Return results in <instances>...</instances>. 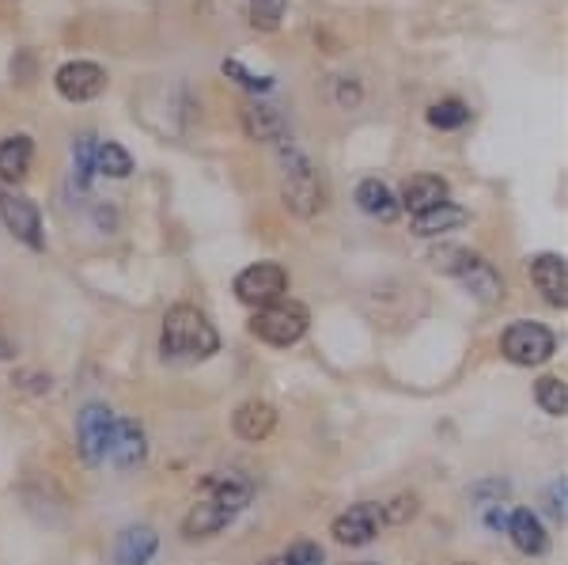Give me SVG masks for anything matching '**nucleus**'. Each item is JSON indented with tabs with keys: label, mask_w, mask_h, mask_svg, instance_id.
<instances>
[{
	"label": "nucleus",
	"mask_w": 568,
	"mask_h": 565,
	"mask_svg": "<svg viewBox=\"0 0 568 565\" xmlns=\"http://www.w3.org/2000/svg\"><path fill=\"white\" fill-rule=\"evenodd\" d=\"M34 160V141L31 133H8L0 137V186H16L27 179Z\"/></svg>",
	"instance_id": "obj_14"
},
{
	"label": "nucleus",
	"mask_w": 568,
	"mask_h": 565,
	"mask_svg": "<svg viewBox=\"0 0 568 565\" xmlns=\"http://www.w3.org/2000/svg\"><path fill=\"white\" fill-rule=\"evenodd\" d=\"M265 565H284V558H270V562H265Z\"/></svg>",
	"instance_id": "obj_35"
},
{
	"label": "nucleus",
	"mask_w": 568,
	"mask_h": 565,
	"mask_svg": "<svg viewBox=\"0 0 568 565\" xmlns=\"http://www.w3.org/2000/svg\"><path fill=\"white\" fill-rule=\"evenodd\" d=\"M240 122H243V133L251 141H262V144H281L288 141V118H284L281 107L265 103V99H246L240 107Z\"/></svg>",
	"instance_id": "obj_10"
},
{
	"label": "nucleus",
	"mask_w": 568,
	"mask_h": 565,
	"mask_svg": "<svg viewBox=\"0 0 568 565\" xmlns=\"http://www.w3.org/2000/svg\"><path fill=\"white\" fill-rule=\"evenodd\" d=\"M546 508H549V516H554V521H561V524H565V478H561V482H554V486H549Z\"/></svg>",
	"instance_id": "obj_33"
},
{
	"label": "nucleus",
	"mask_w": 568,
	"mask_h": 565,
	"mask_svg": "<svg viewBox=\"0 0 568 565\" xmlns=\"http://www.w3.org/2000/svg\"><path fill=\"white\" fill-rule=\"evenodd\" d=\"M110 77L99 61H88V58H72L65 65H58L53 72V88L65 103H91L106 91Z\"/></svg>",
	"instance_id": "obj_8"
},
{
	"label": "nucleus",
	"mask_w": 568,
	"mask_h": 565,
	"mask_svg": "<svg viewBox=\"0 0 568 565\" xmlns=\"http://www.w3.org/2000/svg\"><path fill=\"white\" fill-rule=\"evenodd\" d=\"M433 266L439 273H452L455 281L470 293L478 304H500L504 300V278L497 273L485 254L459 248V243H444V248L433 251Z\"/></svg>",
	"instance_id": "obj_2"
},
{
	"label": "nucleus",
	"mask_w": 568,
	"mask_h": 565,
	"mask_svg": "<svg viewBox=\"0 0 568 565\" xmlns=\"http://www.w3.org/2000/svg\"><path fill=\"white\" fill-rule=\"evenodd\" d=\"M273 425H277V410L270 403H262V398H251V403H243L232 414V430L240 433L243 441H265V436L273 433Z\"/></svg>",
	"instance_id": "obj_19"
},
{
	"label": "nucleus",
	"mask_w": 568,
	"mask_h": 565,
	"mask_svg": "<svg viewBox=\"0 0 568 565\" xmlns=\"http://www.w3.org/2000/svg\"><path fill=\"white\" fill-rule=\"evenodd\" d=\"M508 535H511V543H516L519 551L530 554V558H538V554L549 551L546 527H542V521H538L535 513H530V508H516V513L508 516Z\"/></svg>",
	"instance_id": "obj_21"
},
{
	"label": "nucleus",
	"mask_w": 568,
	"mask_h": 565,
	"mask_svg": "<svg viewBox=\"0 0 568 565\" xmlns=\"http://www.w3.org/2000/svg\"><path fill=\"white\" fill-rule=\"evenodd\" d=\"M356 209H361L364 216H372V221H383V224H394L402 213L398 198H394V190L387 186L383 179H361L356 182Z\"/></svg>",
	"instance_id": "obj_15"
},
{
	"label": "nucleus",
	"mask_w": 568,
	"mask_h": 565,
	"mask_svg": "<svg viewBox=\"0 0 568 565\" xmlns=\"http://www.w3.org/2000/svg\"><path fill=\"white\" fill-rule=\"evenodd\" d=\"M95 175L130 179L133 175V157L118 141H99L95 144Z\"/></svg>",
	"instance_id": "obj_25"
},
{
	"label": "nucleus",
	"mask_w": 568,
	"mask_h": 565,
	"mask_svg": "<svg viewBox=\"0 0 568 565\" xmlns=\"http://www.w3.org/2000/svg\"><path fill=\"white\" fill-rule=\"evenodd\" d=\"M110 425H114V414H110V406H103V403H88L84 410H80V417H77V436H80V455H84L88 463H99V460H103Z\"/></svg>",
	"instance_id": "obj_13"
},
{
	"label": "nucleus",
	"mask_w": 568,
	"mask_h": 565,
	"mask_svg": "<svg viewBox=\"0 0 568 565\" xmlns=\"http://www.w3.org/2000/svg\"><path fill=\"white\" fill-rule=\"evenodd\" d=\"M535 398H538V406H542L549 417H565L568 414V387H565V380L542 376L535 384Z\"/></svg>",
	"instance_id": "obj_26"
},
{
	"label": "nucleus",
	"mask_w": 568,
	"mask_h": 565,
	"mask_svg": "<svg viewBox=\"0 0 568 565\" xmlns=\"http://www.w3.org/2000/svg\"><path fill=\"white\" fill-rule=\"evenodd\" d=\"M470 494H474V501H481V505L489 508V505H500V501L511 494V486H508V482H500V478H493V482H478Z\"/></svg>",
	"instance_id": "obj_31"
},
{
	"label": "nucleus",
	"mask_w": 568,
	"mask_h": 565,
	"mask_svg": "<svg viewBox=\"0 0 568 565\" xmlns=\"http://www.w3.org/2000/svg\"><path fill=\"white\" fill-rule=\"evenodd\" d=\"M277 149H281L277 157H281V198H284V205H288L296 216H315L318 209L326 205L323 179H318L315 163H311L292 141H281Z\"/></svg>",
	"instance_id": "obj_3"
},
{
	"label": "nucleus",
	"mask_w": 568,
	"mask_h": 565,
	"mask_svg": "<svg viewBox=\"0 0 568 565\" xmlns=\"http://www.w3.org/2000/svg\"><path fill=\"white\" fill-rule=\"evenodd\" d=\"M379 516H383L387 524H406V521H414V516H417V497H414V494L394 497L390 505H379Z\"/></svg>",
	"instance_id": "obj_30"
},
{
	"label": "nucleus",
	"mask_w": 568,
	"mask_h": 565,
	"mask_svg": "<svg viewBox=\"0 0 568 565\" xmlns=\"http://www.w3.org/2000/svg\"><path fill=\"white\" fill-rule=\"evenodd\" d=\"M554 350H557L554 331L542 323H530V319H519V323H511L508 331L500 334V353L511 364H519V369L546 364L549 357H554Z\"/></svg>",
	"instance_id": "obj_5"
},
{
	"label": "nucleus",
	"mask_w": 568,
	"mask_h": 565,
	"mask_svg": "<svg viewBox=\"0 0 568 565\" xmlns=\"http://www.w3.org/2000/svg\"><path fill=\"white\" fill-rule=\"evenodd\" d=\"M452 198V186H447V179L439 175H409L406 182H402V198L398 205L409 209V213H425V209H433L439 202H447Z\"/></svg>",
	"instance_id": "obj_17"
},
{
	"label": "nucleus",
	"mask_w": 568,
	"mask_h": 565,
	"mask_svg": "<svg viewBox=\"0 0 568 565\" xmlns=\"http://www.w3.org/2000/svg\"><path fill=\"white\" fill-rule=\"evenodd\" d=\"M201 490H205L209 497L224 501L227 508H235V513H243L246 505H251L254 497V482L240 475V471H227V475H209L201 482Z\"/></svg>",
	"instance_id": "obj_20"
},
{
	"label": "nucleus",
	"mask_w": 568,
	"mask_h": 565,
	"mask_svg": "<svg viewBox=\"0 0 568 565\" xmlns=\"http://www.w3.org/2000/svg\"><path fill=\"white\" fill-rule=\"evenodd\" d=\"M0 224L31 251L45 248V232H42V213L39 205L31 202L27 194H20L16 186H0Z\"/></svg>",
	"instance_id": "obj_7"
},
{
	"label": "nucleus",
	"mask_w": 568,
	"mask_h": 565,
	"mask_svg": "<svg viewBox=\"0 0 568 565\" xmlns=\"http://www.w3.org/2000/svg\"><path fill=\"white\" fill-rule=\"evenodd\" d=\"M527 270H530V281H535V289L542 293V300L549 307L568 304V262H565V254L542 251L527 262Z\"/></svg>",
	"instance_id": "obj_11"
},
{
	"label": "nucleus",
	"mask_w": 568,
	"mask_h": 565,
	"mask_svg": "<svg viewBox=\"0 0 568 565\" xmlns=\"http://www.w3.org/2000/svg\"><path fill=\"white\" fill-rule=\"evenodd\" d=\"M311 312L300 300H277L270 307H258L251 319V334L265 345H296L307 334Z\"/></svg>",
	"instance_id": "obj_4"
},
{
	"label": "nucleus",
	"mask_w": 568,
	"mask_h": 565,
	"mask_svg": "<svg viewBox=\"0 0 568 565\" xmlns=\"http://www.w3.org/2000/svg\"><path fill=\"white\" fill-rule=\"evenodd\" d=\"M466 221H470V213L447 198V202H439L414 216V235H420V240H436V235L452 232V228H463Z\"/></svg>",
	"instance_id": "obj_18"
},
{
	"label": "nucleus",
	"mask_w": 568,
	"mask_h": 565,
	"mask_svg": "<svg viewBox=\"0 0 568 565\" xmlns=\"http://www.w3.org/2000/svg\"><path fill=\"white\" fill-rule=\"evenodd\" d=\"M284 12H288V0H251V27L262 34L281 31Z\"/></svg>",
	"instance_id": "obj_27"
},
{
	"label": "nucleus",
	"mask_w": 568,
	"mask_h": 565,
	"mask_svg": "<svg viewBox=\"0 0 568 565\" xmlns=\"http://www.w3.org/2000/svg\"><path fill=\"white\" fill-rule=\"evenodd\" d=\"M220 72H224L227 80H235V84H240L246 95H254V99L270 95V91L277 88V77H270V72L246 69L240 58H224V61H220Z\"/></svg>",
	"instance_id": "obj_24"
},
{
	"label": "nucleus",
	"mask_w": 568,
	"mask_h": 565,
	"mask_svg": "<svg viewBox=\"0 0 568 565\" xmlns=\"http://www.w3.org/2000/svg\"><path fill=\"white\" fill-rule=\"evenodd\" d=\"M220 350V334L209 323L205 312H197L194 304H175L163 315V334H160V353L168 361L190 364V361H209Z\"/></svg>",
	"instance_id": "obj_1"
},
{
	"label": "nucleus",
	"mask_w": 568,
	"mask_h": 565,
	"mask_svg": "<svg viewBox=\"0 0 568 565\" xmlns=\"http://www.w3.org/2000/svg\"><path fill=\"white\" fill-rule=\"evenodd\" d=\"M235 508H227L224 501H216V497H205L201 505L190 508V516L182 521V532H186V539H209V535H216V532H224L227 524L235 521Z\"/></svg>",
	"instance_id": "obj_16"
},
{
	"label": "nucleus",
	"mask_w": 568,
	"mask_h": 565,
	"mask_svg": "<svg viewBox=\"0 0 568 565\" xmlns=\"http://www.w3.org/2000/svg\"><path fill=\"white\" fill-rule=\"evenodd\" d=\"M235 300L246 307H270L284 300L288 293V270L281 266V262H254V266H246L235 273Z\"/></svg>",
	"instance_id": "obj_6"
},
{
	"label": "nucleus",
	"mask_w": 568,
	"mask_h": 565,
	"mask_svg": "<svg viewBox=\"0 0 568 565\" xmlns=\"http://www.w3.org/2000/svg\"><path fill=\"white\" fill-rule=\"evenodd\" d=\"M144 455H149V436H144V425L133 422V417H114L106 433V448H103V460H110L114 467L130 471V467H141Z\"/></svg>",
	"instance_id": "obj_9"
},
{
	"label": "nucleus",
	"mask_w": 568,
	"mask_h": 565,
	"mask_svg": "<svg viewBox=\"0 0 568 565\" xmlns=\"http://www.w3.org/2000/svg\"><path fill=\"white\" fill-rule=\"evenodd\" d=\"M356 565H375V562H356Z\"/></svg>",
	"instance_id": "obj_36"
},
{
	"label": "nucleus",
	"mask_w": 568,
	"mask_h": 565,
	"mask_svg": "<svg viewBox=\"0 0 568 565\" xmlns=\"http://www.w3.org/2000/svg\"><path fill=\"white\" fill-rule=\"evenodd\" d=\"M281 558H284V565H323L326 554H323V546H318V543L300 539V543H292Z\"/></svg>",
	"instance_id": "obj_29"
},
{
	"label": "nucleus",
	"mask_w": 568,
	"mask_h": 565,
	"mask_svg": "<svg viewBox=\"0 0 568 565\" xmlns=\"http://www.w3.org/2000/svg\"><path fill=\"white\" fill-rule=\"evenodd\" d=\"M485 524H489L493 532H508V516L500 513V505H489V513H485Z\"/></svg>",
	"instance_id": "obj_34"
},
{
	"label": "nucleus",
	"mask_w": 568,
	"mask_h": 565,
	"mask_svg": "<svg viewBox=\"0 0 568 565\" xmlns=\"http://www.w3.org/2000/svg\"><path fill=\"white\" fill-rule=\"evenodd\" d=\"M95 144L99 141L91 133H80L77 141H72V160H77V171H72V175H77L80 190H88L91 175H95Z\"/></svg>",
	"instance_id": "obj_28"
},
{
	"label": "nucleus",
	"mask_w": 568,
	"mask_h": 565,
	"mask_svg": "<svg viewBox=\"0 0 568 565\" xmlns=\"http://www.w3.org/2000/svg\"><path fill=\"white\" fill-rule=\"evenodd\" d=\"M155 546H160V535L152 532V527H125L122 535H118V546H114V558L118 565H149Z\"/></svg>",
	"instance_id": "obj_22"
},
{
	"label": "nucleus",
	"mask_w": 568,
	"mask_h": 565,
	"mask_svg": "<svg viewBox=\"0 0 568 565\" xmlns=\"http://www.w3.org/2000/svg\"><path fill=\"white\" fill-rule=\"evenodd\" d=\"M334 99H337V107H356L364 99L361 80H356V77H337L334 80Z\"/></svg>",
	"instance_id": "obj_32"
},
{
	"label": "nucleus",
	"mask_w": 568,
	"mask_h": 565,
	"mask_svg": "<svg viewBox=\"0 0 568 565\" xmlns=\"http://www.w3.org/2000/svg\"><path fill=\"white\" fill-rule=\"evenodd\" d=\"M379 505H372V501H361V505H353L349 513H342L334 521V539L345 543V546H368L375 535H379Z\"/></svg>",
	"instance_id": "obj_12"
},
{
	"label": "nucleus",
	"mask_w": 568,
	"mask_h": 565,
	"mask_svg": "<svg viewBox=\"0 0 568 565\" xmlns=\"http://www.w3.org/2000/svg\"><path fill=\"white\" fill-rule=\"evenodd\" d=\"M425 118H428V125H433V130L455 133V130H466V125L474 122V111H470V103H463V99L447 95V99H439V103L428 107Z\"/></svg>",
	"instance_id": "obj_23"
}]
</instances>
